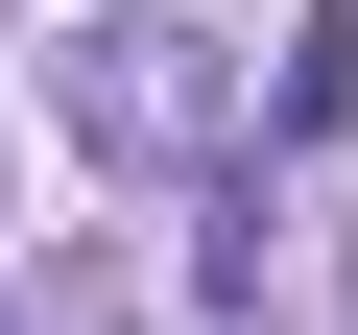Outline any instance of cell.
Returning a JSON list of instances; mask_svg holds the SVG:
<instances>
[{
    "instance_id": "cell-2",
    "label": "cell",
    "mask_w": 358,
    "mask_h": 335,
    "mask_svg": "<svg viewBox=\"0 0 358 335\" xmlns=\"http://www.w3.org/2000/svg\"><path fill=\"white\" fill-rule=\"evenodd\" d=\"M334 120H358V0H310L287 72H263V144H334Z\"/></svg>"
},
{
    "instance_id": "cell-1",
    "label": "cell",
    "mask_w": 358,
    "mask_h": 335,
    "mask_svg": "<svg viewBox=\"0 0 358 335\" xmlns=\"http://www.w3.org/2000/svg\"><path fill=\"white\" fill-rule=\"evenodd\" d=\"M48 120L96 168H215L239 144V72H215V25H167V0H96V25L48 48Z\"/></svg>"
}]
</instances>
